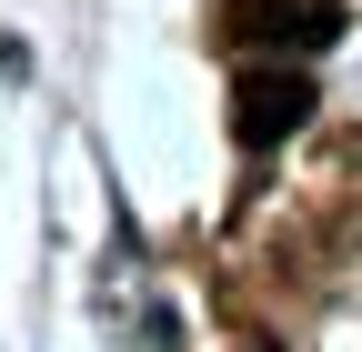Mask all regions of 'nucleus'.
Instances as JSON below:
<instances>
[{
  "label": "nucleus",
  "mask_w": 362,
  "mask_h": 352,
  "mask_svg": "<svg viewBox=\"0 0 362 352\" xmlns=\"http://www.w3.org/2000/svg\"><path fill=\"white\" fill-rule=\"evenodd\" d=\"M312 111H322V91H312L302 61H252V71L232 81V141H242V151H282Z\"/></svg>",
  "instance_id": "1"
},
{
  "label": "nucleus",
  "mask_w": 362,
  "mask_h": 352,
  "mask_svg": "<svg viewBox=\"0 0 362 352\" xmlns=\"http://www.w3.org/2000/svg\"><path fill=\"white\" fill-rule=\"evenodd\" d=\"M221 40L272 51V61H312L342 40V0H221Z\"/></svg>",
  "instance_id": "2"
},
{
  "label": "nucleus",
  "mask_w": 362,
  "mask_h": 352,
  "mask_svg": "<svg viewBox=\"0 0 362 352\" xmlns=\"http://www.w3.org/2000/svg\"><path fill=\"white\" fill-rule=\"evenodd\" d=\"M242 352H272V342H242Z\"/></svg>",
  "instance_id": "3"
}]
</instances>
